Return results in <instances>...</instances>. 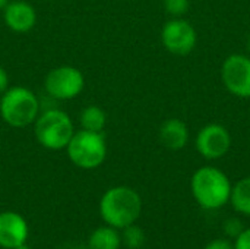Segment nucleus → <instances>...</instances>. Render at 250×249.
I'll list each match as a JSON object with an SVG mask.
<instances>
[{
    "label": "nucleus",
    "mask_w": 250,
    "mask_h": 249,
    "mask_svg": "<svg viewBox=\"0 0 250 249\" xmlns=\"http://www.w3.org/2000/svg\"><path fill=\"white\" fill-rule=\"evenodd\" d=\"M221 79L229 92L239 98H250V57L229 56L221 66Z\"/></svg>",
    "instance_id": "8"
},
{
    "label": "nucleus",
    "mask_w": 250,
    "mask_h": 249,
    "mask_svg": "<svg viewBox=\"0 0 250 249\" xmlns=\"http://www.w3.org/2000/svg\"><path fill=\"white\" fill-rule=\"evenodd\" d=\"M38 109L40 104L35 94L23 87H12L4 91L0 101L1 119L13 128H23L35 122Z\"/></svg>",
    "instance_id": "3"
},
{
    "label": "nucleus",
    "mask_w": 250,
    "mask_h": 249,
    "mask_svg": "<svg viewBox=\"0 0 250 249\" xmlns=\"http://www.w3.org/2000/svg\"><path fill=\"white\" fill-rule=\"evenodd\" d=\"M28 223L26 220L13 211L0 213V247L4 249H13L25 244L28 239Z\"/></svg>",
    "instance_id": "10"
},
{
    "label": "nucleus",
    "mask_w": 250,
    "mask_h": 249,
    "mask_svg": "<svg viewBox=\"0 0 250 249\" xmlns=\"http://www.w3.org/2000/svg\"><path fill=\"white\" fill-rule=\"evenodd\" d=\"M7 84H9V78H7V73L6 70L0 66V94L6 91L7 88Z\"/></svg>",
    "instance_id": "21"
},
{
    "label": "nucleus",
    "mask_w": 250,
    "mask_h": 249,
    "mask_svg": "<svg viewBox=\"0 0 250 249\" xmlns=\"http://www.w3.org/2000/svg\"><path fill=\"white\" fill-rule=\"evenodd\" d=\"M73 123L70 117L57 109L44 112L35 122V136L47 150L66 148L73 136Z\"/></svg>",
    "instance_id": "5"
},
{
    "label": "nucleus",
    "mask_w": 250,
    "mask_h": 249,
    "mask_svg": "<svg viewBox=\"0 0 250 249\" xmlns=\"http://www.w3.org/2000/svg\"><path fill=\"white\" fill-rule=\"evenodd\" d=\"M107 123L105 112L98 106H88L81 113V125L89 132H103Z\"/></svg>",
    "instance_id": "15"
},
{
    "label": "nucleus",
    "mask_w": 250,
    "mask_h": 249,
    "mask_svg": "<svg viewBox=\"0 0 250 249\" xmlns=\"http://www.w3.org/2000/svg\"><path fill=\"white\" fill-rule=\"evenodd\" d=\"M196 150L207 160L223 158L231 148V135L226 126L209 123L196 135Z\"/></svg>",
    "instance_id": "9"
},
{
    "label": "nucleus",
    "mask_w": 250,
    "mask_h": 249,
    "mask_svg": "<svg viewBox=\"0 0 250 249\" xmlns=\"http://www.w3.org/2000/svg\"><path fill=\"white\" fill-rule=\"evenodd\" d=\"M70 161L81 169H97L107 157V144L103 132L79 131L73 134L67 147Z\"/></svg>",
    "instance_id": "4"
},
{
    "label": "nucleus",
    "mask_w": 250,
    "mask_h": 249,
    "mask_svg": "<svg viewBox=\"0 0 250 249\" xmlns=\"http://www.w3.org/2000/svg\"><path fill=\"white\" fill-rule=\"evenodd\" d=\"M189 0H164V9L173 18H183L189 10Z\"/></svg>",
    "instance_id": "17"
},
{
    "label": "nucleus",
    "mask_w": 250,
    "mask_h": 249,
    "mask_svg": "<svg viewBox=\"0 0 250 249\" xmlns=\"http://www.w3.org/2000/svg\"><path fill=\"white\" fill-rule=\"evenodd\" d=\"M249 47H250V38H249Z\"/></svg>",
    "instance_id": "24"
},
{
    "label": "nucleus",
    "mask_w": 250,
    "mask_h": 249,
    "mask_svg": "<svg viewBox=\"0 0 250 249\" xmlns=\"http://www.w3.org/2000/svg\"><path fill=\"white\" fill-rule=\"evenodd\" d=\"M85 85L83 75L73 66H60L48 72L45 76L47 92L59 100H70L78 97Z\"/></svg>",
    "instance_id": "7"
},
{
    "label": "nucleus",
    "mask_w": 250,
    "mask_h": 249,
    "mask_svg": "<svg viewBox=\"0 0 250 249\" xmlns=\"http://www.w3.org/2000/svg\"><path fill=\"white\" fill-rule=\"evenodd\" d=\"M245 227H243L242 222L239 219H236V217H231V219H229V220L224 222V232H226V235L227 236H231L234 239L240 235V232Z\"/></svg>",
    "instance_id": "18"
},
{
    "label": "nucleus",
    "mask_w": 250,
    "mask_h": 249,
    "mask_svg": "<svg viewBox=\"0 0 250 249\" xmlns=\"http://www.w3.org/2000/svg\"><path fill=\"white\" fill-rule=\"evenodd\" d=\"M230 204L242 216H250V176L237 181L231 186Z\"/></svg>",
    "instance_id": "14"
},
{
    "label": "nucleus",
    "mask_w": 250,
    "mask_h": 249,
    "mask_svg": "<svg viewBox=\"0 0 250 249\" xmlns=\"http://www.w3.org/2000/svg\"><path fill=\"white\" fill-rule=\"evenodd\" d=\"M4 22L15 32H28L37 22L35 9L22 0L9 1L4 7Z\"/></svg>",
    "instance_id": "11"
},
{
    "label": "nucleus",
    "mask_w": 250,
    "mask_h": 249,
    "mask_svg": "<svg viewBox=\"0 0 250 249\" xmlns=\"http://www.w3.org/2000/svg\"><path fill=\"white\" fill-rule=\"evenodd\" d=\"M231 182L218 167L204 166L190 179V191L195 201L204 210H220L230 203Z\"/></svg>",
    "instance_id": "2"
},
{
    "label": "nucleus",
    "mask_w": 250,
    "mask_h": 249,
    "mask_svg": "<svg viewBox=\"0 0 250 249\" xmlns=\"http://www.w3.org/2000/svg\"><path fill=\"white\" fill-rule=\"evenodd\" d=\"M7 4H9V0H0V10H4Z\"/></svg>",
    "instance_id": "22"
},
{
    "label": "nucleus",
    "mask_w": 250,
    "mask_h": 249,
    "mask_svg": "<svg viewBox=\"0 0 250 249\" xmlns=\"http://www.w3.org/2000/svg\"><path fill=\"white\" fill-rule=\"evenodd\" d=\"M234 249H250V227L243 229L234 239Z\"/></svg>",
    "instance_id": "19"
},
{
    "label": "nucleus",
    "mask_w": 250,
    "mask_h": 249,
    "mask_svg": "<svg viewBox=\"0 0 250 249\" xmlns=\"http://www.w3.org/2000/svg\"><path fill=\"white\" fill-rule=\"evenodd\" d=\"M13 249H29V247H28V245H26V242H25V244H21V245L15 247Z\"/></svg>",
    "instance_id": "23"
},
{
    "label": "nucleus",
    "mask_w": 250,
    "mask_h": 249,
    "mask_svg": "<svg viewBox=\"0 0 250 249\" xmlns=\"http://www.w3.org/2000/svg\"><path fill=\"white\" fill-rule=\"evenodd\" d=\"M142 213L141 195L129 186L110 188L100 201V216L107 226L122 230L139 219Z\"/></svg>",
    "instance_id": "1"
},
{
    "label": "nucleus",
    "mask_w": 250,
    "mask_h": 249,
    "mask_svg": "<svg viewBox=\"0 0 250 249\" xmlns=\"http://www.w3.org/2000/svg\"><path fill=\"white\" fill-rule=\"evenodd\" d=\"M122 244L129 249H139L145 244V233L142 227L136 226L135 223L122 229Z\"/></svg>",
    "instance_id": "16"
},
{
    "label": "nucleus",
    "mask_w": 250,
    "mask_h": 249,
    "mask_svg": "<svg viewBox=\"0 0 250 249\" xmlns=\"http://www.w3.org/2000/svg\"><path fill=\"white\" fill-rule=\"evenodd\" d=\"M88 245L89 249H119L122 247V235L111 226H103L91 233Z\"/></svg>",
    "instance_id": "13"
},
{
    "label": "nucleus",
    "mask_w": 250,
    "mask_h": 249,
    "mask_svg": "<svg viewBox=\"0 0 250 249\" xmlns=\"http://www.w3.org/2000/svg\"><path fill=\"white\" fill-rule=\"evenodd\" d=\"M161 41L167 51L177 56H186L195 48L198 34L189 21L183 18H173L163 26Z\"/></svg>",
    "instance_id": "6"
},
{
    "label": "nucleus",
    "mask_w": 250,
    "mask_h": 249,
    "mask_svg": "<svg viewBox=\"0 0 250 249\" xmlns=\"http://www.w3.org/2000/svg\"><path fill=\"white\" fill-rule=\"evenodd\" d=\"M158 138L166 148L177 151L185 148L189 142V129L185 122L177 117H171L161 125L158 131Z\"/></svg>",
    "instance_id": "12"
},
{
    "label": "nucleus",
    "mask_w": 250,
    "mask_h": 249,
    "mask_svg": "<svg viewBox=\"0 0 250 249\" xmlns=\"http://www.w3.org/2000/svg\"><path fill=\"white\" fill-rule=\"evenodd\" d=\"M204 249H234V245L229 239L218 238V239H214V241L208 242V245Z\"/></svg>",
    "instance_id": "20"
}]
</instances>
